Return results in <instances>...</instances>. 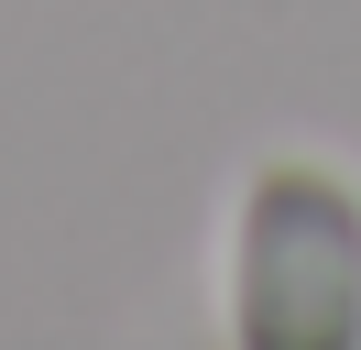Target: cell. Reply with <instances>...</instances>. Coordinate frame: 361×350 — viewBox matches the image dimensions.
I'll use <instances>...</instances> for the list:
<instances>
[{
	"label": "cell",
	"instance_id": "obj_1",
	"mask_svg": "<svg viewBox=\"0 0 361 350\" xmlns=\"http://www.w3.org/2000/svg\"><path fill=\"white\" fill-rule=\"evenodd\" d=\"M230 350H361V175L339 153H263L219 230Z\"/></svg>",
	"mask_w": 361,
	"mask_h": 350
}]
</instances>
